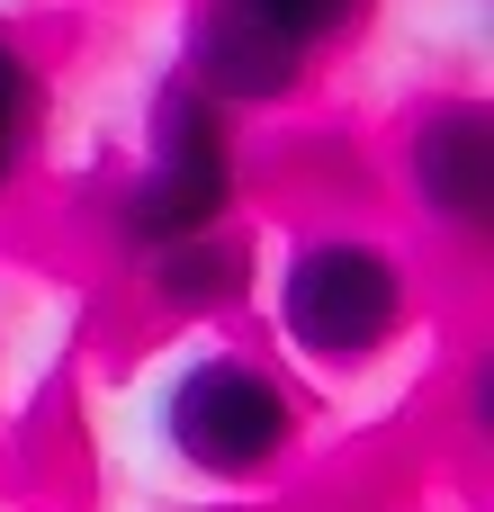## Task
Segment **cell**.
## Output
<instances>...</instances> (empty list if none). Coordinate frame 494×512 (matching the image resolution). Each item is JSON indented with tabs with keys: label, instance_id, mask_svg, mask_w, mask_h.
Listing matches in <instances>:
<instances>
[{
	"label": "cell",
	"instance_id": "1",
	"mask_svg": "<svg viewBox=\"0 0 494 512\" xmlns=\"http://www.w3.org/2000/svg\"><path fill=\"white\" fill-rule=\"evenodd\" d=\"M234 198V153H225V117L216 99H198L189 81H162L153 90V162L126 198V234L135 243H189V234H216Z\"/></svg>",
	"mask_w": 494,
	"mask_h": 512
},
{
	"label": "cell",
	"instance_id": "2",
	"mask_svg": "<svg viewBox=\"0 0 494 512\" xmlns=\"http://www.w3.org/2000/svg\"><path fill=\"white\" fill-rule=\"evenodd\" d=\"M405 315V270L369 243H306L279 288V324L315 360H369Z\"/></svg>",
	"mask_w": 494,
	"mask_h": 512
},
{
	"label": "cell",
	"instance_id": "3",
	"mask_svg": "<svg viewBox=\"0 0 494 512\" xmlns=\"http://www.w3.org/2000/svg\"><path fill=\"white\" fill-rule=\"evenodd\" d=\"M162 423H171V450L189 468H207V477H261L288 450V432H297L279 378H261L252 360H198L171 387Z\"/></svg>",
	"mask_w": 494,
	"mask_h": 512
},
{
	"label": "cell",
	"instance_id": "4",
	"mask_svg": "<svg viewBox=\"0 0 494 512\" xmlns=\"http://www.w3.org/2000/svg\"><path fill=\"white\" fill-rule=\"evenodd\" d=\"M297 54L288 45H270L234 0H207L198 9V27H189V90L198 99H279V90H297Z\"/></svg>",
	"mask_w": 494,
	"mask_h": 512
},
{
	"label": "cell",
	"instance_id": "5",
	"mask_svg": "<svg viewBox=\"0 0 494 512\" xmlns=\"http://www.w3.org/2000/svg\"><path fill=\"white\" fill-rule=\"evenodd\" d=\"M414 189L441 225H486V108H432L423 117Z\"/></svg>",
	"mask_w": 494,
	"mask_h": 512
},
{
	"label": "cell",
	"instance_id": "6",
	"mask_svg": "<svg viewBox=\"0 0 494 512\" xmlns=\"http://www.w3.org/2000/svg\"><path fill=\"white\" fill-rule=\"evenodd\" d=\"M234 279H243V261H234L225 243H207V234L162 243V261H153V297H162V306H216Z\"/></svg>",
	"mask_w": 494,
	"mask_h": 512
},
{
	"label": "cell",
	"instance_id": "7",
	"mask_svg": "<svg viewBox=\"0 0 494 512\" xmlns=\"http://www.w3.org/2000/svg\"><path fill=\"white\" fill-rule=\"evenodd\" d=\"M234 9H243L270 45H288L297 63H306L315 45H333V36L360 18V0H234Z\"/></svg>",
	"mask_w": 494,
	"mask_h": 512
},
{
	"label": "cell",
	"instance_id": "8",
	"mask_svg": "<svg viewBox=\"0 0 494 512\" xmlns=\"http://www.w3.org/2000/svg\"><path fill=\"white\" fill-rule=\"evenodd\" d=\"M27 117H36V72H27V54H18V45H0V180L18 171Z\"/></svg>",
	"mask_w": 494,
	"mask_h": 512
}]
</instances>
